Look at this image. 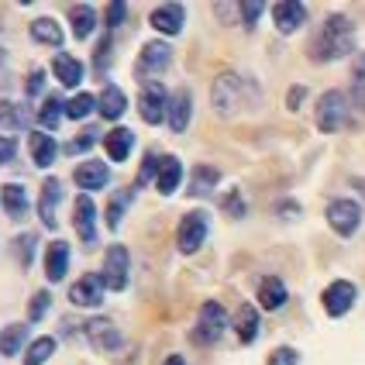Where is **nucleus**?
<instances>
[{"label": "nucleus", "instance_id": "f257e3e1", "mask_svg": "<svg viewBox=\"0 0 365 365\" xmlns=\"http://www.w3.org/2000/svg\"><path fill=\"white\" fill-rule=\"evenodd\" d=\"M355 52V24L345 18V14H331V18L321 24L317 38L310 41V59L314 62H334L345 59Z\"/></svg>", "mask_w": 365, "mask_h": 365}, {"label": "nucleus", "instance_id": "f03ea898", "mask_svg": "<svg viewBox=\"0 0 365 365\" xmlns=\"http://www.w3.org/2000/svg\"><path fill=\"white\" fill-rule=\"evenodd\" d=\"M259 90H255V83L245 80V76H235V73H224L214 80L210 86V103H214V110L224 114V118H231V114H238L242 107L248 103H259Z\"/></svg>", "mask_w": 365, "mask_h": 365}, {"label": "nucleus", "instance_id": "7ed1b4c3", "mask_svg": "<svg viewBox=\"0 0 365 365\" xmlns=\"http://www.w3.org/2000/svg\"><path fill=\"white\" fill-rule=\"evenodd\" d=\"M314 121H317V128H321L324 135L341 131L348 121V97L341 90H327V93H321V101L314 107Z\"/></svg>", "mask_w": 365, "mask_h": 365}, {"label": "nucleus", "instance_id": "20e7f679", "mask_svg": "<svg viewBox=\"0 0 365 365\" xmlns=\"http://www.w3.org/2000/svg\"><path fill=\"white\" fill-rule=\"evenodd\" d=\"M224 327H227L224 307L217 304V300H207V304L200 307L197 327H193V341H197V345H214V341L224 334Z\"/></svg>", "mask_w": 365, "mask_h": 365}, {"label": "nucleus", "instance_id": "39448f33", "mask_svg": "<svg viewBox=\"0 0 365 365\" xmlns=\"http://www.w3.org/2000/svg\"><path fill=\"white\" fill-rule=\"evenodd\" d=\"M207 231H210V221L203 210H190L180 221V231H176V245H180L182 255H193L203 242H207Z\"/></svg>", "mask_w": 365, "mask_h": 365}, {"label": "nucleus", "instance_id": "423d86ee", "mask_svg": "<svg viewBox=\"0 0 365 365\" xmlns=\"http://www.w3.org/2000/svg\"><path fill=\"white\" fill-rule=\"evenodd\" d=\"M327 224L341 235V238H351L362 224V207L355 200H331L327 203Z\"/></svg>", "mask_w": 365, "mask_h": 365}, {"label": "nucleus", "instance_id": "0eeeda50", "mask_svg": "<svg viewBox=\"0 0 365 365\" xmlns=\"http://www.w3.org/2000/svg\"><path fill=\"white\" fill-rule=\"evenodd\" d=\"M321 300H324L327 317H345L348 310L355 307V300H359V289H355V283H348V279H334L324 289Z\"/></svg>", "mask_w": 365, "mask_h": 365}, {"label": "nucleus", "instance_id": "6e6552de", "mask_svg": "<svg viewBox=\"0 0 365 365\" xmlns=\"http://www.w3.org/2000/svg\"><path fill=\"white\" fill-rule=\"evenodd\" d=\"M128 248L124 245H110L107 248V259H103V286L107 289H124L128 286Z\"/></svg>", "mask_w": 365, "mask_h": 365}, {"label": "nucleus", "instance_id": "1a4fd4ad", "mask_svg": "<svg viewBox=\"0 0 365 365\" xmlns=\"http://www.w3.org/2000/svg\"><path fill=\"white\" fill-rule=\"evenodd\" d=\"M138 107H142V121L145 124H163V118H169V97H165V90L155 80L145 83Z\"/></svg>", "mask_w": 365, "mask_h": 365}, {"label": "nucleus", "instance_id": "9d476101", "mask_svg": "<svg viewBox=\"0 0 365 365\" xmlns=\"http://www.w3.org/2000/svg\"><path fill=\"white\" fill-rule=\"evenodd\" d=\"M169 62H173V48L165 41H148L142 48V59H138V76H145V83H148V76L165 73Z\"/></svg>", "mask_w": 365, "mask_h": 365}, {"label": "nucleus", "instance_id": "9b49d317", "mask_svg": "<svg viewBox=\"0 0 365 365\" xmlns=\"http://www.w3.org/2000/svg\"><path fill=\"white\" fill-rule=\"evenodd\" d=\"M69 300L76 307H97L103 300V276L101 272L80 276V283H73V289H69Z\"/></svg>", "mask_w": 365, "mask_h": 365}, {"label": "nucleus", "instance_id": "f8f14e48", "mask_svg": "<svg viewBox=\"0 0 365 365\" xmlns=\"http://www.w3.org/2000/svg\"><path fill=\"white\" fill-rule=\"evenodd\" d=\"M148 24H152L155 31H163V35H180L182 24H186V7H182V4H163V7L152 11Z\"/></svg>", "mask_w": 365, "mask_h": 365}, {"label": "nucleus", "instance_id": "ddd939ff", "mask_svg": "<svg viewBox=\"0 0 365 365\" xmlns=\"http://www.w3.org/2000/svg\"><path fill=\"white\" fill-rule=\"evenodd\" d=\"M272 21H276V28H279L283 35H293L307 21V7L300 0H283V4L272 7Z\"/></svg>", "mask_w": 365, "mask_h": 365}, {"label": "nucleus", "instance_id": "4468645a", "mask_svg": "<svg viewBox=\"0 0 365 365\" xmlns=\"http://www.w3.org/2000/svg\"><path fill=\"white\" fill-rule=\"evenodd\" d=\"M86 338L93 341V348H97V351H114V348L121 345L118 327L110 324L107 317H93V321H86Z\"/></svg>", "mask_w": 365, "mask_h": 365}, {"label": "nucleus", "instance_id": "2eb2a0df", "mask_svg": "<svg viewBox=\"0 0 365 365\" xmlns=\"http://www.w3.org/2000/svg\"><path fill=\"white\" fill-rule=\"evenodd\" d=\"M73 217H76V231H80V242L83 245H93L97 242V210H93V200L90 197H80L76 200V207H73Z\"/></svg>", "mask_w": 365, "mask_h": 365}, {"label": "nucleus", "instance_id": "dca6fc26", "mask_svg": "<svg viewBox=\"0 0 365 365\" xmlns=\"http://www.w3.org/2000/svg\"><path fill=\"white\" fill-rule=\"evenodd\" d=\"M190 114H193V97H190V90H176L173 97H169V128L180 135L190 128Z\"/></svg>", "mask_w": 365, "mask_h": 365}, {"label": "nucleus", "instance_id": "f3484780", "mask_svg": "<svg viewBox=\"0 0 365 365\" xmlns=\"http://www.w3.org/2000/svg\"><path fill=\"white\" fill-rule=\"evenodd\" d=\"M76 186L80 190H103L107 186V180H110V169H107V163H93V159H86V163L76 165Z\"/></svg>", "mask_w": 365, "mask_h": 365}, {"label": "nucleus", "instance_id": "a211bd4d", "mask_svg": "<svg viewBox=\"0 0 365 365\" xmlns=\"http://www.w3.org/2000/svg\"><path fill=\"white\" fill-rule=\"evenodd\" d=\"M97 110H101L107 121H118L124 110H128V97H124V90L118 83H107L101 90V97H97Z\"/></svg>", "mask_w": 365, "mask_h": 365}, {"label": "nucleus", "instance_id": "6ab92c4d", "mask_svg": "<svg viewBox=\"0 0 365 365\" xmlns=\"http://www.w3.org/2000/svg\"><path fill=\"white\" fill-rule=\"evenodd\" d=\"M182 182V163L176 155H165L163 163H159V176H155V190L163 193V197H173L176 190H180Z\"/></svg>", "mask_w": 365, "mask_h": 365}, {"label": "nucleus", "instance_id": "aec40b11", "mask_svg": "<svg viewBox=\"0 0 365 365\" xmlns=\"http://www.w3.org/2000/svg\"><path fill=\"white\" fill-rule=\"evenodd\" d=\"M66 272H69V245L52 242L45 252V276H48V283H59L66 279Z\"/></svg>", "mask_w": 365, "mask_h": 365}, {"label": "nucleus", "instance_id": "412c9836", "mask_svg": "<svg viewBox=\"0 0 365 365\" xmlns=\"http://www.w3.org/2000/svg\"><path fill=\"white\" fill-rule=\"evenodd\" d=\"M59 200H62V186L52 176V180L41 182V200H38V217L45 227H56V207H59Z\"/></svg>", "mask_w": 365, "mask_h": 365}, {"label": "nucleus", "instance_id": "4be33fe9", "mask_svg": "<svg viewBox=\"0 0 365 365\" xmlns=\"http://www.w3.org/2000/svg\"><path fill=\"white\" fill-rule=\"evenodd\" d=\"M28 148H31V159H35L38 169H48V165L56 163V155H59V145H56V138L48 131H35L28 138Z\"/></svg>", "mask_w": 365, "mask_h": 365}, {"label": "nucleus", "instance_id": "5701e85b", "mask_svg": "<svg viewBox=\"0 0 365 365\" xmlns=\"http://www.w3.org/2000/svg\"><path fill=\"white\" fill-rule=\"evenodd\" d=\"M52 69H56V80L62 83V86H80L83 83V62L80 59H73L69 52H59L56 59H52Z\"/></svg>", "mask_w": 365, "mask_h": 365}, {"label": "nucleus", "instance_id": "b1692460", "mask_svg": "<svg viewBox=\"0 0 365 365\" xmlns=\"http://www.w3.org/2000/svg\"><path fill=\"white\" fill-rule=\"evenodd\" d=\"M0 203H4V210H7V217H11V221H21V217H24V210H28L24 186H18V182L0 186Z\"/></svg>", "mask_w": 365, "mask_h": 365}, {"label": "nucleus", "instance_id": "393cba45", "mask_svg": "<svg viewBox=\"0 0 365 365\" xmlns=\"http://www.w3.org/2000/svg\"><path fill=\"white\" fill-rule=\"evenodd\" d=\"M235 331H238V338H242L245 345H252V341L259 338V310L252 304L238 307V314H235Z\"/></svg>", "mask_w": 365, "mask_h": 365}, {"label": "nucleus", "instance_id": "a878e982", "mask_svg": "<svg viewBox=\"0 0 365 365\" xmlns=\"http://www.w3.org/2000/svg\"><path fill=\"white\" fill-rule=\"evenodd\" d=\"M259 304H262V310H279L286 304V286L279 276H265L259 283Z\"/></svg>", "mask_w": 365, "mask_h": 365}, {"label": "nucleus", "instance_id": "bb28decb", "mask_svg": "<svg viewBox=\"0 0 365 365\" xmlns=\"http://www.w3.org/2000/svg\"><path fill=\"white\" fill-rule=\"evenodd\" d=\"M107 155L114 159V163H124L128 159V152H131V145H135V131H128V128H114V131H107Z\"/></svg>", "mask_w": 365, "mask_h": 365}, {"label": "nucleus", "instance_id": "cd10ccee", "mask_svg": "<svg viewBox=\"0 0 365 365\" xmlns=\"http://www.w3.org/2000/svg\"><path fill=\"white\" fill-rule=\"evenodd\" d=\"M69 18H73V35H76L80 41L93 35V28H97V11H93L90 4L73 7V11H69Z\"/></svg>", "mask_w": 365, "mask_h": 365}, {"label": "nucleus", "instance_id": "c85d7f7f", "mask_svg": "<svg viewBox=\"0 0 365 365\" xmlns=\"http://www.w3.org/2000/svg\"><path fill=\"white\" fill-rule=\"evenodd\" d=\"M217 180H221V173H217L214 165H197L193 176H190V193H193V197H207V193L217 186Z\"/></svg>", "mask_w": 365, "mask_h": 365}, {"label": "nucleus", "instance_id": "c756f323", "mask_svg": "<svg viewBox=\"0 0 365 365\" xmlns=\"http://www.w3.org/2000/svg\"><path fill=\"white\" fill-rule=\"evenodd\" d=\"M31 38L41 41V45H56V48H59L62 45V28L52 18H38V21H31Z\"/></svg>", "mask_w": 365, "mask_h": 365}, {"label": "nucleus", "instance_id": "7c9ffc66", "mask_svg": "<svg viewBox=\"0 0 365 365\" xmlns=\"http://www.w3.org/2000/svg\"><path fill=\"white\" fill-rule=\"evenodd\" d=\"M62 118H66V103H62L59 97H48V101L41 103V110H38V124L45 128V131H56Z\"/></svg>", "mask_w": 365, "mask_h": 365}, {"label": "nucleus", "instance_id": "2f4dec72", "mask_svg": "<svg viewBox=\"0 0 365 365\" xmlns=\"http://www.w3.org/2000/svg\"><path fill=\"white\" fill-rule=\"evenodd\" d=\"M56 355V338H35L24 351V365H45Z\"/></svg>", "mask_w": 365, "mask_h": 365}, {"label": "nucleus", "instance_id": "473e14b6", "mask_svg": "<svg viewBox=\"0 0 365 365\" xmlns=\"http://www.w3.org/2000/svg\"><path fill=\"white\" fill-rule=\"evenodd\" d=\"M24 334H28L24 324L4 327V334H0V355H18L21 345H24Z\"/></svg>", "mask_w": 365, "mask_h": 365}, {"label": "nucleus", "instance_id": "72a5a7b5", "mask_svg": "<svg viewBox=\"0 0 365 365\" xmlns=\"http://www.w3.org/2000/svg\"><path fill=\"white\" fill-rule=\"evenodd\" d=\"M351 97H355V107L365 110V52L355 56V69H351Z\"/></svg>", "mask_w": 365, "mask_h": 365}, {"label": "nucleus", "instance_id": "f704fd0d", "mask_svg": "<svg viewBox=\"0 0 365 365\" xmlns=\"http://www.w3.org/2000/svg\"><path fill=\"white\" fill-rule=\"evenodd\" d=\"M131 200H135V186H131V190H121V193H118V197L110 200V207H107V227H110V231H114V227L121 224L124 207H128Z\"/></svg>", "mask_w": 365, "mask_h": 365}, {"label": "nucleus", "instance_id": "c9c22d12", "mask_svg": "<svg viewBox=\"0 0 365 365\" xmlns=\"http://www.w3.org/2000/svg\"><path fill=\"white\" fill-rule=\"evenodd\" d=\"M24 128V114L11 101H0V131H21Z\"/></svg>", "mask_w": 365, "mask_h": 365}, {"label": "nucleus", "instance_id": "e433bc0d", "mask_svg": "<svg viewBox=\"0 0 365 365\" xmlns=\"http://www.w3.org/2000/svg\"><path fill=\"white\" fill-rule=\"evenodd\" d=\"M93 107H97V101H93L90 93H76L73 101L66 103V118H73V121H83V118H86V114L93 110Z\"/></svg>", "mask_w": 365, "mask_h": 365}, {"label": "nucleus", "instance_id": "4c0bfd02", "mask_svg": "<svg viewBox=\"0 0 365 365\" xmlns=\"http://www.w3.org/2000/svg\"><path fill=\"white\" fill-rule=\"evenodd\" d=\"M265 4H259V0H248V4H238V14H242V24L245 28H255V21L262 18Z\"/></svg>", "mask_w": 365, "mask_h": 365}, {"label": "nucleus", "instance_id": "58836bf2", "mask_svg": "<svg viewBox=\"0 0 365 365\" xmlns=\"http://www.w3.org/2000/svg\"><path fill=\"white\" fill-rule=\"evenodd\" d=\"M224 210H227L231 217H245V200H242L238 190H231V193L224 197Z\"/></svg>", "mask_w": 365, "mask_h": 365}, {"label": "nucleus", "instance_id": "ea45409f", "mask_svg": "<svg viewBox=\"0 0 365 365\" xmlns=\"http://www.w3.org/2000/svg\"><path fill=\"white\" fill-rule=\"evenodd\" d=\"M48 304H52V297L41 289V293H35V300H31V321H41L45 317V310H48Z\"/></svg>", "mask_w": 365, "mask_h": 365}, {"label": "nucleus", "instance_id": "a19ab883", "mask_svg": "<svg viewBox=\"0 0 365 365\" xmlns=\"http://www.w3.org/2000/svg\"><path fill=\"white\" fill-rule=\"evenodd\" d=\"M300 359H297V351L293 348H276L272 355H269V365H297Z\"/></svg>", "mask_w": 365, "mask_h": 365}, {"label": "nucleus", "instance_id": "79ce46f5", "mask_svg": "<svg viewBox=\"0 0 365 365\" xmlns=\"http://www.w3.org/2000/svg\"><path fill=\"white\" fill-rule=\"evenodd\" d=\"M124 18H128V4L118 0V4H110V7H107V28H118Z\"/></svg>", "mask_w": 365, "mask_h": 365}, {"label": "nucleus", "instance_id": "37998d69", "mask_svg": "<svg viewBox=\"0 0 365 365\" xmlns=\"http://www.w3.org/2000/svg\"><path fill=\"white\" fill-rule=\"evenodd\" d=\"M14 155H18V142H14L11 135H4V138H0V165L11 163Z\"/></svg>", "mask_w": 365, "mask_h": 365}, {"label": "nucleus", "instance_id": "c03bdc74", "mask_svg": "<svg viewBox=\"0 0 365 365\" xmlns=\"http://www.w3.org/2000/svg\"><path fill=\"white\" fill-rule=\"evenodd\" d=\"M152 173H155V176H159V159H155V155H145L142 176H138V182H135V190H138V186H142V182L148 180V176H152Z\"/></svg>", "mask_w": 365, "mask_h": 365}, {"label": "nucleus", "instance_id": "a18cd8bd", "mask_svg": "<svg viewBox=\"0 0 365 365\" xmlns=\"http://www.w3.org/2000/svg\"><path fill=\"white\" fill-rule=\"evenodd\" d=\"M18 255H21V262H24V269H28V265H31V245H35V238H31V235H24V238H18Z\"/></svg>", "mask_w": 365, "mask_h": 365}, {"label": "nucleus", "instance_id": "49530a36", "mask_svg": "<svg viewBox=\"0 0 365 365\" xmlns=\"http://www.w3.org/2000/svg\"><path fill=\"white\" fill-rule=\"evenodd\" d=\"M103 62H110V35H103L101 45H97V66L103 69Z\"/></svg>", "mask_w": 365, "mask_h": 365}, {"label": "nucleus", "instance_id": "de8ad7c7", "mask_svg": "<svg viewBox=\"0 0 365 365\" xmlns=\"http://www.w3.org/2000/svg\"><path fill=\"white\" fill-rule=\"evenodd\" d=\"M41 80H45V73H41V69H31V76H28V86H24V90H28L31 97L41 93Z\"/></svg>", "mask_w": 365, "mask_h": 365}, {"label": "nucleus", "instance_id": "09e8293b", "mask_svg": "<svg viewBox=\"0 0 365 365\" xmlns=\"http://www.w3.org/2000/svg\"><path fill=\"white\" fill-rule=\"evenodd\" d=\"M304 97H307V90L304 86H293V90H289V110H300V103H304Z\"/></svg>", "mask_w": 365, "mask_h": 365}, {"label": "nucleus", "instance_id": "8fccbe9b", "mask_svg": "<svg viewBox=\"0 0 365 365\" xmlns=\"http://www.w3.org/2000/svg\"><path fill=\"white\" fill-rule=\"evenodd\" d=\"M93 135H97V131H83V138H76V142H73V152H86V148L93 145Z\"/></svg>", "mask_w": 365, "mask_h": 365}, {"label": "nucleus", "instance_id": "3c124183", "mask_svg": "<svg viewBox=\"0 0 365 365\" xmlns=\"http://www.w3.org/2000/svg\"><path fill=\"white\" fill-rule=\"evenodd\" d=\"M351 186H355V190H362V197H365V176H355V180H351Z\"/></svg>", "mask_w": 365, "mask_h": 365}, {"label": "nucleus", "instance_id": "603ef678", "mask_svg": "<svg viewBox=\"0 0 365 365\" xmlns=\"http://www.w3.org/2000/svg\"><path fill=\"white\" fill-rule=\"evenodd\" d=\"M165 365H186V362H182V355H169V359H165Z\"/></svg>", "mask_w": 365, "mask_h": 365}, {"label": "nucleus", "instance_id": "864d4df0", "mask_svg": "<svg viewBox=\"0 0 365 365\" xmlns=\"http://www.w3.org/2000/svg\"><path fill=\"white\" fill-rule=\"evenodd\" d=\"M4 62H7V52H4V48H0V69H4Z\"/></svg>", "mask_w": 365, "mask_h": 365}]
</instances>
